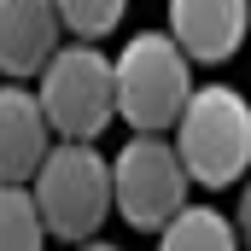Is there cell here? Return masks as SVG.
I'll use <instances>...</instances> for the list:
<instances>
[{
    "instance_id": "6da1fadb",
    "label": "cell",
    "mask_w": 251,
    "mask_h": 251,
    "mask_svg": "<svg viewBox=\"0 0 251 251\" xmlns=\"http://www.w3.org/2000/svg\"><path fill=\"white\" fill-rule=\"evenodd\" d=\"M35 210L47 222V234L64 246H88L105 216L117 210V193H111V158L94 146V140H53L47 164L35 170Z\"/></svg>"
},
{
    "instance_id": "7a4b0ae2",
    "label": "cell",
    "mask_w": 251,
    "mask_h": 251,
    "mask_svg": "<svg viewBox=\"0 0 251 251\" xmlns=\"http://www.w3.org/2000/svg\"><path fill=\"white\" fill-rule=\"evenodd\" d=\"M111 64H117V117L134 134H164L181 123L193 100V59L176 47L170 29H140Z\"/></svg>"
},
{
    "instance_id": "3957f363",
    "label": "cell",
    "mask_w": 251,
    "mask_h": 251,
    "mask_svg": "<svg viewBox=\"0 0 251 251\" xmlns=\"http://www.w3.org/2000/svg\"><path fill=\"white\" fill-rule=\"evenodd\" d=\"M176 152L193 187H234L251 176V105L240 88H193L176 123Z\"/></svg>"
},
{
    "instance_id": "277c9868",
    "label": "cell",
    "mask_w": 251,
    "mask_h": 251,
    "mask_svg": "<svg viewBox=\"0 0 251 251\" xmlns=\"http://www.w3.org/2000/svg\"><path fill=\"white\" fill-rule=\"evenodd\" d=\"M35 100H41V111H47V123H53L59 140H94L117 117V64L94 41H70L41 70Z\"/></svg>"
},
{
    "instance_id": "5b68a950",
    "label": "cell",
    "mask_w": 251,
    "mask_h": 251,
    "mask_svg": "<svg viewBox=\"0 0 251 251\" xmlns=\"http://www.w3.org/2000/svg\"><path fill=\"white\" fill-rule=\"evenodd\" d=\"M187 187H193V176L181 164V152H176V140H164V134H134L111 158L117 216L140 234H164L187 210Z\"/></svg>"
},
{
    "instance_id": "8992f818",
    "label": "cell",
    "mask_w": 251,
    "mask_h": 251,
    "mask_svg": "<svg viewBox=\"0 0 251 251\" xmlns=\"http://www.w3.org/2000/svg\"><path fill=\"white\" fill-rule=\"evenodd\" d=\"M64 47V18L53 0H0V76H41Z\"/></svg>"
},
{
    "instance_id": "52a82bcc",
    "label": "cell",
    "mask_w": 251,
    "mask_h": 251,
    "mask_svg": "<svg viewBox=\"0 0 251 251\" xmlns=\"http://www.w3.org/2000/svg\"><path fill=\"white\" fill-rule=\"evenodd\" d=\"M53 152V123L41 100L18 82L0 88V187H29Z\"/></svg>"
},
{
    "instance_id": "ba28073f",
    "label": "cell",
    "mask_w": 251,
    "mask_h": 251,
    "mask_svg": "<svg viewBox=\"0 0 251 251\" xmlns=\"http://www.w3.org/2000/svg\"><path fill=\"white\" fill-rule=\"evenodd\" d=\"M246 29H251V0H170V35L199 64L234 59Z\"/></svg>"
},
{
    "instance_id": "9c48e42d",
    "label": "cell",
    "mask_w": 251,
    "mask_h": 251,
    "mask_svg": "<svg viewBox=\"0 0 251 251\" xmlns=\"http://www.w3.org/2000/svg\"><path fill=\"white\" fill-rule=\"evenodd\" d=\"M158 251H240V234L216 204H187L158 234Z\"/></svg>"
},
{
    "instance_id": "30bf717a",
    "label": "cell",
    "mask_w": 251,
    "mask_h": 251,
    "mask_svg": "<svg viewBox=\"0 0 251 251\" xmlns=\"http://www.w3.org/2000/svg\"><path fill=\"white\" fill-rule=\"evenodd\" d=\"M53 240L41 210H35V193L29 187H0V251H41Z\"/></svg>"
},
{
    "instance_id": "8fae6325",
    "label": "cell",
    "mask_w": 251,
    "mask_h": 251,
    "mask_svg": "<svg viewBox=\"0 0 251 251\" xmlns=\"http://www.w3.org/2000/svg\"><path fill=\"white\" fill-rule=\"evenodd\" d=\"M64 18V29L76 35V41H100V35H111L117 24H123L128 0H53Z\"/></svg>"
},
{
    "instance_id": "7c38bea8",
    "label": "cell",
    "mask_w": 251,
    "mask_h": 251,
    "mask_svg": "<svg viewBox=\"0 0 251 251\" xmlns=\"http://www.w3.org/2000/svg\"><path fill=\"white\" fill-rule=\"evenodd\" d=\"M240 240L251 246V176H246V187H240Z\"/></svg>"
},
{
    "instance_id": "4fadbf2b",
    "label": "cell",
    "mask_w": 251,
    "mask_h": 251,
    "mask_svg": "<svg viewBox=\"0 0 251 251\" xmlns=\"http://www.w3.org/2000/svg\"><path fill=\"white\" fill-rule=\"evenodd\" d=\"M76 251H117V246H105V240H88V246H76Z\"/></svg>"
}]
</instances>
